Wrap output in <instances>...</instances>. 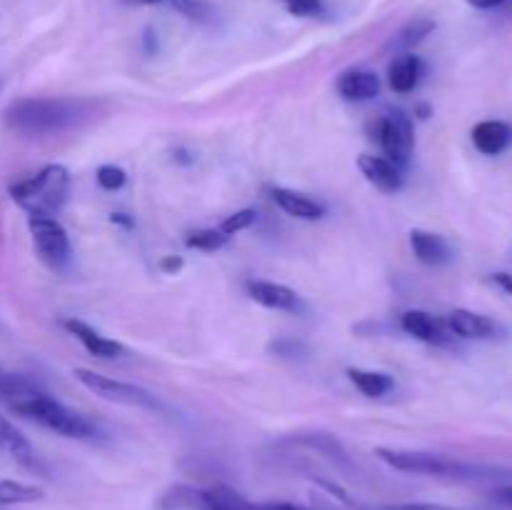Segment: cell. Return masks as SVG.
Listing matches in <instances>:
<instances>
[{"label": "cell", "instance_id": "cell-1", "mask_svg": "<svg viewBox=\"0 0 512 510\" xmlns=\"http://www.w3.org/2000/svg\"><path fill=\"white\" fill-rule=\"evenodd\" d=\"M0 400H5L23 418L43 425V428L53 430V433L63 435V438L93 440L98 435L95 425L85 415L70 410L68 405L55 400L53 395L33 388L28 380L18 378V375H8L3 390H0Z\"/></svg>", "mask_w": 512, "mask_h": 510}, {"label": "cell", "instance_id": "cell-2", "mask_svg": "<svg viewBox=\"0 0 512 510\" xmlns=\"http://www.w3.org/2000/svg\"><path fill=\"white\" fill-rule=\"evenodd\" d=\"M88 108L80 98H20L5 108L3 120L13 133L50 135L70 128Z\"/></svg>", "mask_w": 512, "mask_h": 510}, {"label": "cell", "instance_id": "cell-3", "mask_svg": "<svg viewBox=\"0 0 512 510\" xmlns=\"http://www.w3.org/2000/svg\"><path fill=\"white\" fill-rule=\"evenodd\" d=\"M68 188V168L53 163L45 165L43 170H38L30 178L13 183L8 193L13 203L23 208L28 215H50V218H55L65 205V200H68Z\"/></svg>", "mask_w": 512, "mask_h": 510}, {"label": "cell", "instance_id": "cell-4", "mask_svg": "<svg viewBox=\"0 0 512 510\" xmlns=\"http://www.w3.org/2000/svg\"><path fill=\"white\" fill-rule=\"evenodd\" d=\"M383 463L390 468L400 470V473L413 475H428V478H448V480H490L500 478V470L483 468V465L460 463V460L445 458V455L435 453H418V450H393V448H378L375 450Z\"/></svg>", "mask_w": 512, "mask_h": 510}, {"label": "cell", "instance_id": "cell-5", "mask_svg": "<svg viewBox=\"0 0 512 510\" xmlns=\"http://www.w3.org/2000/svg\"><path fill=\"white\" fill-rule=\"evenodd\" d=\"M160 510H263V505L253 503L238 490L228 485H210V488H195V485H173L160 498Z\"/></svg>", "mask_w": 512, "mask_h": 510}, {"label": "cell", "instance_id": "cell-6", "mask_svg": "<svg viewBox=\"0 0 512 510\" xmlns=\"http://www.w3.org/2000/svg\"><path fill=\"white\" fill-rule=\"evenodd\" d=\"M370 133H373L370 138L378 140V145L383 148L385 158L393 160L398 168H408L415 145L413 120H410V115H405L403 110H393V113L388 115H380V118L370 125Z\"/></svg>", "mask_w": 512, "mask_h": 510}, {"label": "cell", "instance_id": "cell-7", "mask_svg": "<svg viewBox=\"0 0 512 510\" xmlns=\"http://www.w3.org/2000/svg\"><path fill=\"white\" fill-rule=\"evenodd\" d=\"M75 378H78L80 385L95 393L98 398L108 400V403H120L128 405V408H148V410H158L160 403L150 390L140 388V385L133 383H123V380H113L108 375H100L95 370L88 368H75Z\"/></svg>", "mask_w": 512, "mask_h": 510}, {"label": "cell", "instance_id": "cell-8", "mask_svg": "<svg viewBox=\"0 0 512 510\" xmlns=\"http://www.w3.org/2000/svg\"><path fill=\"white\" fill-rule=\"evenodd\" d=\"M28 230L40 260L50 268H63L70 260V238L63 225L50 215H28Z\"/></svg>", "mask_w": 512, "mask_h": 510}, {"label": "cell", "instance_id": "cell-9", "mask_svg": "<svg viewBox=\"0 0 512 510\" xmlns=\"http://www.w3.org/2000/svg\"><path fill=\"white\" fill-rule=\"evenodd\" d=\"M245 290L263 308L283 310V313H303L305 310L303 298L283 283H273V280H248Z\"/></svg>", "mask_w": 512, "mask_h": 510}, {"label": "cell", "instance_id": "cell-10", "mask_svg": "<svg viewBox=\"0 0 512 510\" xmlns=\"http://www.w3.org/2000/svg\"><path fill=\"white\" fill-rule=\"evenodd\" d=\"M358 168L360 173L365 175L370 185L380 190V193H398L403 190L405 185V170L398 168L393 160H388L385 155H373V153H363L358 158Z\"/></svg>", "mask_w": 512, "mask_h": 510}, {"label": "cell", "instance_id": "cell-11", "mask_svg": "<svg viewBox=\"0 0 512 510\" xmlns=\"http://www.w3.org/2000/svg\"><path fill=\"white\" fill-rule=\"evenodd\" d=\"M445 323H448L450 333H453L455 338L465 340H493L503 333V328H500L493 318H488V315L483 313H475V310L468 308H455L453 313L445 318Z\"/></svg>", "mask_w": 512, "mask_h": 510}, {"label": "cell", "instance_id": "cell-12", "mask_svg": "<svg viewBox=\"0 0 512 510\" xmlns=\"http://www.w3.org/2000/svg\"><path fill=\"white\" fill-rule=\"evenodd\" d=\"M400 328L408 335H413V338L430 345H448L455 338L445 320L435 318V315L425 313V310H408V313L400 315Z\"/></svg>", "mask_w": 512, "mask_h": 510}, {"label": "cell", "instance_id": "cell-13", "mask_svg": "<svg viewBox=\"0 0 512 510\" xmlns=\"http://www.w3.org/2000/svg\"><path fill=\"white\" fill-rule=\"evenodd\" d=\"M410 248H413L415 258L423 265H430V268H438V265L453 260V250H450L448 240L438 233H430V230H410Z\"/></svg>", "mask_w": 512, "mask_h": 510}, {"label": "cell", "instance_id": "cell-14", "mask_svg": "<svg viewBox=\"0 0 512 510\" xmlns=\"http://www.w3.org/2000/svg\"><path fill=\"white\" fill-rule=\"evenodd\" d=\"M270 198H273V203L278 205L285 215H290V218L320 220L325 215L323 203L308 198L305 193H298V190L280 188V185H275V188H270Z\"/></svg>", "mask_w": 512, "mask_h": 510}, {"label": "cell", "instance_id": "cell-15", "mask_svg": "<svg viewBox=\"0 0 512 510\" xmlns=\"http://www.w3.org/2000/svg\"><path fill=\"white\" fill-rule=\"evenodd\" d=\"M63 325L70 335H75V338L83 343V348L88 350L90 355H95V358L110 360V358H120V355L125 353V348L118 343V340L105 338V335H100L98 330L90 328V325L83 323V320L68 318Z\"/></svg>", "mask_w": 512, "mask_h": 510}, {"label": "cell", "instance_id": "cell-16", "mask_svg": "<svg viewBox=\"0 0 512 510\" xmlns=\"http://www.w3.org/2000/svg\"><path fill=\"white\" fill-rule=\"evenodd\" d=\"M425 75V63L415 53H400L388 68V83L395 93L408 95L420 85Z\"/></svg>", "mask_w": 512, "mask_h": 510}, {"label": "cell", "instance_id": "cell-17", "mask_svg": "<svg viewBox=\"0 0 512 510\" xmlns=\"http://www.w3.org/2000/svg\"><path fill=\"white\" fill-rule=\"evenodd\" d=\"M470 138L483 155H500L512 145V125L505 120H483L475 125Z\"/></svg>", "mask_w": 512, "mask_h": 510}, {"label": "cell", "instance_id": "cell-18", "mask_svg": "<svg viewBox=\"0 0 512 510\" xmlns=\"http://www.w3.org/2000/svg\"><path fill=\"white\" fill-rule=\"evenodd\" d=\"M338 93L350 103H365L380 93V78L373 70H345L338 78Z\"/></svg>", "mask_w": 512, "mask_h": 510}, {"label": "cell", "instance_id": "cell-19", "mask_svg": "<svg viewBox=\"0 0 512 510\" xmlns=\"http://www.w3.org/2000/svg\"><path fill=\"white\" fill-rule=\"evenodd\" d=\"M348 378L353 380L355 388L368 398H383L390 390L395 388V380L388 373H378V370H363V368H350Z\"/></svg>", "mask_w": 512, "mask_h": 510}, {"label": "cell", "instance_id": "cell-20", "mask_svg": "<svg viewBox=\"0 0 512 510\" xmlns=\"http://www.w3.org/2000/svg\"><path fill=\"white\" fill-rule=\"evenodd\" d=\"M0 450L13 455L20 463H33V448H30L28 438L5 415H0Z\"/></svg>", "mask_w": 512, "mask_h": 510}, {"label": "cell", "instance_id": "cell-21", "mask_svg": "<svg viewBox=\"0 0 512 510\" xmlns=\"http://www.w3.org/2000/svg\"><path fill=\"white\" fill-rule=\"evenodd\" d=\"M433 30H435V23L430 18L413 20V23H408L398 35H395L393 43H390V48L398 50V53H410V50H413L415 45L423 43V40L428 38Z\"/></svg>", "mask_w": 512, "mask_h": 510}, {"label": "cell", "instance_id": "cell-22", "mask_svg": "<svg viewBox=\"0 0 512 510\" xmlns=\"http://www.w3.org/2000/svg\"><path fill=\"white\" fill-rule=\"evenodd\" d=\"M45 493L38 485L18 483V480H0V505H23V503H38L43 500Z\"/></svg>", "mask_w": 512, "mask_h": 510}, {"label": "cell", "instance_id": "cell-23", "mask_svg": "<svg viewBox=\"0 0 512 510\" xmlns=\"http://www.w3.org/2000/svg\"><path fill=\"white\" fill-rule=\"evenodd\" d=\"M295 440L303 445H308V448L318 450V453L328 455V458L335 460V463H348V453H345V448L340 445V440L335 438V435L310 433V435H298Z\"/></svg>", "mask_w": 512, "mask_h": 510}, {"label": "cell", "instance_id": "cell-24", "mask_svg": "<svg viewBox=\"0 0 512 510\" xmlns=\"http://www.w3.org/2000/svg\"><path fill=\"white\" fill-rule=\"evenodd\" d=\"M228 240L230 238L220 228H200L190 230V233L185 235V245H188L190 250H203V253H215V250L223 248Z\"/></svg>", "mask_w": 512, "mask_h": 510}, {"label": "cell", "instance_id": "cell-25", "mask_svg": "<svg viewBox=\"0 0 512 510\" xmlns=\"http://www.w3.org/2000/svg\"><path fill=\"white\" fill-rule=\"evenodd\" d=\"M168 3L173 5V10H178L188 20H195V23H208L215 15L205 0H168Z\"/></svg>", "mask_w": 512, "mask_h": 510}, {"label": "cell", "instance_id": "cell-26", "mask_svg": "<svg viewBox=\"0 0 512 510\" xmlns=\"http://www.w3.org/2000/svg\"><path fill=\"white\" fill-rule=\"evenodd\" d=\"M255 220H258V213H255V208H243L238 210V213L228 215V218L220 223V230H223L225 235H235V233H243V230H248L250 225H255Z\"/></svg>", "mask_w": 512, "mask_h": 510}, {"label": "cell", "instance_id": "cell-27", "mask_svg": "<svg viewBox=\"0 0 512 510\" xmlns=\"http://www.w3.org/2000/svg\"><path fill=\"white\" fill-rule=\"evenodd\" d=\"M280 3L295 18H315V15H323L325 10L323 0H280Z\"/></svg>", "mask_w": 512, "mask_h": 510}, {"label": "cell", "instance_id": "cell-28", "mask_svg": "<svg viewBox=\"0 0 512 510\" xmlns=\"http://www.w3.org/2000/svg\"><path fill=\"white\" fill-rule=\"evenodd\" d=\"M125 170L118 168V165H100L98 173H95V180L103 190H120L125 185Z\"/></svg>", "mask_w": 512, "mask_h": 510}, {"label": "cell", "instance_id": "cell-29", "mask_svg": "<svg viewBox=\"0 0 512 510\" xmlns=\"http://www.w3.org/2000/svg\"><path fill=\"white\" fill-rule=\"evenodd\" d=\"M488 283L495 285L498 290H503L505 295H512V275L510 273H490Z\"/></svg>", "mask_w": 512, "mask_h": 510}, {"label": "cell", "instance_id": "cell-30", "mask_svg": "<svg viewBox=\"0 0 512 510\" xmlns=\"http://www.w3.org/2000/svg\"><path fill=\"white\" fill-rule=\"evenodd\" d=\"M160 270L168 275L180 273V270H183V258H180V255H165V258L160 260Z\"/></svg>", "mask_w": 512, "mask_h": 510}, {"label": "cell", "instance_id": "cell-31", "mask_svg": "<svg viewBox=\"0 0 512 510\" xmlns=\"http://www.w3.org/2000/svg\"><path fill=\"white\" fill-rule=\"evenodd\" d=\"M393 510H463V508H450V505H438V503H403Z\"/></svg>", "mask_w": 512, "mask_h": 510}, {"label": "cell", "instance_id": "cell-32", "mask_svg": "<svg viewBox=\"0 0 512 510\" xmlns=\"http://www.w3.org/2000/svg\"><path fill=\"white\" fill-rule=\"evenodd\" d=\"M495 503L505 505V508L512 510V485H500V488L493 490Z\"/></svg>", "mask_w": 512, "mask_h": 510}, {"label": "cell", "instance_id": "cell-33", "mask_svg": "<svg viewBox=\"0 0 512 510\" xmlns=\"http://www.w3.org/2000/svg\"><path fill=\"white\" fill-rule=\"evenodd\" d=\"M468 5H473V8L478 10H493V8H500V5H505L508 0H465Z\"/></svg>", "mask_w": 512, "mask_h": 510}, {"label": "cell", "instance_id": "cell-34", "mask_svg": "<svg viewBox=\"0 0 512 510\" xmlns=\"http://www.w3.org/2000/svg\"><path fill=\"white\" fill-rule=\"evenodd\" d=\"M263 510H303L293 503H265Z\"/></svg>", "mask_w": 512, "mask_h": 510}, {"label": "cell", "instance_id": "cell-35", "mask_svg": "<svg viewBox=\"0 0 512 510\" xmlns=\"http://www.w3.org/2000/svg\"><path fill=\"white\" fill-rule=\"evenodd\" d=\"M418 113H420L418 118H423V120H425V118H428V115H430V108H428V105H420Z\"/></svg>", "mask_w": 512, "mask_h": 510}, {"label": "cell", "instance_id": "cell-36", "mask_svg": "<svg viewBox=\"0 0 512 510\" xmlns=\"http://www.w3.org/2000/svg\"><path fill=\"white\" fill-rule=\"evenodd\" d=\"M135 3H140V5H155V3H163V0H135Z\"/></svg>", "mask_w": 512, "mask_h": 510}, {"label": "cell", "instance_id": "cell-37", "mask_svg": "<svg viewBox=\"0 0 512 510\" xmlns=\"http://www.w3.org/2000/svg\"><path fill=\"white\" fill-rule=\"evenodd\" d=\"M5 378H8V373H0V390H3V385H5Z\"/></svg>", "mask_w": 512, "mask_h": 510}]
</instances>
